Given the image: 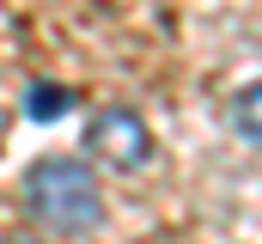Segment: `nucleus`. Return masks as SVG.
Wrapping results in <instances>:
<instances>
[{
  "instance_id": "nucleus-1",
  "label": "nucleus",
  "mask_w": 262,
  "mask_h": 244,
  "mask_svg": "<svg viewBox=\"0 0 262 244\" xmlns=\"http://www.w3.org/2000/svg\"><path fill=\"white\" fill-rule=\"evenodd\" d=\"M25 201H31V214H37L49 232H67V238H85V232H98V220H104L98 177H92L79 159H37L31 177H25Z\"/></svg>"
},
{
  "instance_id": "nucleus-2",
  "label": "nucleus",
  "mask_w": 262,
  "mask_h": 244,
  "mask_svg": "<svg viewBox=\"0 0 262 244\" xmlns=\"http://www.w3.org/2000/svg\"><path fill=\"white\" fill-rule=\"evenodd\" d=\"M85 153H92V165H110V171H140L146 159H152V134H146V122L122 110V104H110V110H98L92 128H85Z\"/></svg>"
},
{
  "instance_id": "nucleus-3",
  "label": "nucleus",
  "mask_w": 262,
  "mask_h": 244,
  "mask_svg": "<svg viewBox=\"0 0 262 244\" xmlns=\"http://www.w3.org/2000/svg\"><path fill=\"white\" fill-rule=\"evenodd\" d=\"M226 116H232V134H238L244 147H256V153H262V79H256V86H244V92L232 98Z\"/></svg>"
},
{
  "instance_id": "nucleus-4",
  "label": "nucleus",
  "mask_w": 262,
  "mask_h": 244,
  "mask_svg": "<svg viewBox=\"0 0 262 244\" xmlns=\"http://www.w3.org/2000/svg\"><path fill=\"white\" fill-rule=\"evenodd\" d=\"M67 104V92H31V110H37V116H49V110H61Z\"/></svg>"
},
{
  "instance_id": "nucleus-5",
  "label": "nucleus",
  "mask_w": 262,
  "mask_h": 244,
  "mask_svg": "<svg viewBox=\"0 0 262 244\" xmlns=\"http://www.w3.org/2000/svg\"><path fill=\"white\" fill-rule=\"evenodd\" d=\"M12 244H37V238H12Z\"/></svg>"
}]
</instances>
